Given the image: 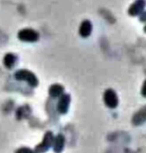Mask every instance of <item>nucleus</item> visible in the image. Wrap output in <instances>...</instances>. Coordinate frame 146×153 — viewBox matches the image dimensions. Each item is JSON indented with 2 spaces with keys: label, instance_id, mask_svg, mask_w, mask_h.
I'll return each instance as SVG.
<instances>
[{
  "label": "nucleus",
  "instance_id": "6e6552de",
  "mask_svg": "<svg viewBox=\"0 0 146 153\" xmlns=\"http://www.w3.org/2000/svg\"><path fill=\"white\" fill-rule=\"evenodd\" d=\"M92 31V24L89 21H84L80 26L79 33L82 37H87Z\"/></svg>",
  "mask_w": 146,
  "mask_h": 153
},
{
  "label": "nucleus",
  "instance_id": "ddd939ff",
  "mask_svg": "<svg viewBox=\"0 0 146 153\" xmlns=\"http://www.w3.org/2000/svg\"><path fill=\"white\" fill-rule=\"evenodd\" d=\"M142 94H143L144 97H145L146 96V82H145L144 85H143V88H142Z\"/></svg>",
  "mask_w": 146,
  "mask_h": 153
},
{
  "label": "nucleus",
  "instance_id": "f03ea898",
  "mask_svg": "<svg viewBox=\"0 0 146 153\" xmlns=\"http://www.w3.org/2000/svg\"><path fill=\"white\" fill-rule=\"evenodd\" d=\"M54 140V134L51 132L45 133V134L44 135V139H43L42 143L36 146L35 152L37 153H44L47 152L49 150V148L51 146H53Z\"/></svg>",
  "mask_w": 146,
  "mask_h": 153
},
{
  "label": "nucleus",
  "instance_id": "9b49d317",
  "mask_svg": "<svg viewBox=\"0 0 146 153\" xmlns=\"http://www.w3.org/2000/svg\"><path fill=\"white\" fill-rule=\"evenodd\" d=\"M145 108H143L140 110L135 117H134V123L136 125H141L145 121Z\"/></svg>",
  "mask_w": 146,
  "mask_h": 153
},
{
  "label": "nucleus",
  "instance_id": "f257e3e1",
  "mask_svg": "<svg viewBox=\"0 0 146 153\" xmlns=\"http://www.w3.org/2000/svg\"><path fill=\"white\" fill-rule=\"evenodd\" d=\"M14 77L18 81H25L31 87H37L38 84V80L37 76L29 70H19L15 73Z\"/></svg>",
  "mask_w": 146,
  "mask_h": 153
},
{
  "label": "nucleus",
  "instance_id": "20e7f679",
  "mask_svg": "<svg viewBox=\"0 0 146 153\" xmlns=\"http://www.w3.org/2000/svg\"><path fill=\"white\" fill-rule=\"evenodd\" d=\"M18 37L21 40L28 41V42H34L38 39L37 32H36L34 30H31V29L21 30L18 34Z\"/></svg>",
  "mask_w": 146,
  "mask_h": 153
},
{
  "label": "nucleus",
  "instance_id": "f8f14e48",
  "mask_svg": "<svg viewBox=\"0 0 146 153\" xmlns=\"http://www.w3.org/2000/svg\"><path fill=\"white\" fill-rule=\"evenodd\" d=\"M15 153H37L36 152L29 149V148H26V147H22V148H20L19 150H17Z\"/></svg>",
  "mask_w": 146,
  "mask_h": 153
},
{
  "label": "nucleus",
  "instance_id": "39448f33",
  "mask_svg": "<svg viewBox=\"0 0 146 153\" xmlns=\"http://www.w3.org/2000/svg\"><path fill=\"white\" fill-rule=\"evenodd\" d=\"M70 103V96L69 94H62L60 96V100L57 105V110L60 114H66Z\"/></svg>",
  "mask_w": 146,
  "mask_h": 153
},
{
  "label": "nucleus",
  "instance_id": "423d86ee",
  "mask_svg": "<svg viewBox=\"0 0 146 153\" xmlns=\"http://www.w3.org/2000/svg\"><path fill=\"white\" fill-rule=\"evenodd\" d=\"M64 144H65V137L62 134H58L56 136V138L54 140V151L55 153H61L62 152L63 148H64Z\"/></svg>",
  "mask_w": 146,
  "mask_h": 153
},
{
  "label": "nucleus",
  "instance_id": "7ed1b4c3",
  "mask_svg": "<svg viewBox=\"0 0 146 153\" xmlns=\"http://www.w3.org/2000/svg\"><path fill=\"white\" fill-rule=\"evenodd\" d=\"M103 100H104L105 105L110 108H115L119 104L118 96L116 92L112 89H108L105 91L104 95H103Z\"/></svg>",
  "mask_w": 146,
  "mask_h": 153
},
{
  "label": "nucleus",
  "instance_id": "1a4fd4ad",
  "mask_svg": "<svg viewBox=\"0 0 146 153\" xmlns=\"http://www.w3.org/2000/svg\"><path fill=\"white\" fill-rule=\"evenodd\" d=\"M63 91H64V88L61 84H53L49 89V94H50V96H52L54 98L62 95Z\"/></svg>",
  "mask_w": 146,
  "mask_h": 153
},
{
  "label": "nucleus",
  "instance_id": "0eeeda50",
  "mask_svg": "<svg viewBox=\"0 0 146 153\" xmlns=\"http://www.w3.org/2000/svg\"><path fill=\"white\" fill-rule=\"evenodd\" d=\"M145 6V1L144 0H136L129 8V13L132 15H136L139 14Z\"/></svg>",
  "mask_w": 146,
  "mask_h": 153
},
{
  "label": "nucleus",
  "instance_id": "9d476101",
  "mask_svg": "<svg viewBox=\"0 0 146 153\" xmlns=\"http://www.w3.org/2000/svg\"><path fill=\"white\" fill-rule=\"evenodd\" d=\"M16 56L12 54H7L4 58V65L7 67V68H12L14 65H15V62H16Z\"/></svg>",
  "mask_w": 146,
  "mask_h": 153
}]
</instances>
